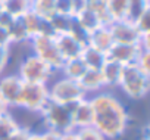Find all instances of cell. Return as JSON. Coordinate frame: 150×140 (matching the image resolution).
Returning a JSON list of instances; mask_svg holds the SVG:
<instances>
[{"instance_id":"cell-37","label":"cell","mask_w":150,"mask_h":140,"mask_svg":"<svg viewBox=\"0 0 150 140\" xmlns=\"http://www.w3.org/2000/svg\"><path fill=\"white\" fill-rule=\"evenodd\" d=\"M8 112H9V106L3 102V99H2V97H0V117L5 115V114H8Z\"/></svg>"},{"instance_id":"cell-11","label":"cell","mask_w":150,"mask_h":140,"mask_svg":"<svg viewBox=\"0 0 150 140\" xmlns=\"http://www.w3.org/2000/svg\"><path fill=\"white\" fill-rule=\"evenodd\" d=\"M72 124L74 128H86L93 125V106L90 99H83L72 108Z\"/></svg>"},{"instance_id":"cell-16","label":"cell","mask_w":150,"mask_h":140,"mask_svg":"<svg viewBox=\"0 0 150 140\" xmlns=\"http://www.w3.org/2000/svg\"><path fill=\"white\" fill-rule=\"evenodd\" d=\"M80 58H81L83 62L86 63L87 69H100V68L103 66V63L106 62V59H108L106 53H103V52L94 49V47L90 46V44H87V46L83 47Z\"/></svg>"},{"instance_id":"cell-18","label":"cell","mask_w":150,"mask_h":140,"mask_svg":"<svg viewBox=\"0 0 150 140\" xmlns=\"http://www.w3.org/2000/svg\"><path fill=\"white\" fill-rule=\"evenodd\" d=\"M106 11L112 22L128 19V0H106Z\"/></svg>"},{"instance_id":"cell-7","label":"cell","mask_w":150,"mask_h":140,"mask_svg":"<svg viewBox=\"0 0 150 140\" xmlns=\"http://www.w3.org/2000/svg\"><path fill=\"white\" fill-rule=\"evenodd\" d=\"M49 87L43 83H24L19 103L18 106H22L28 111L41 112L44 105L49 102Z\"/></svg>"},{"instance_id":"cell-9","label":"cell","mask_w":150,"mask_h":140,"mask_svg":"<svg viewBox=\"0 0 150 140\" xmlns=\"http://www.w3.org/2000/svg\"><path fill=\"white\" fill-rule=\"evenodd\" d=\"M141 46L140 44H122V43H113L109 52L106 53L108 59L121 63L122 66L132 65L137 62L138 55L141 53Z\"/></svg>"},{"instance_id":"cell-20","label":"cell","mask_w":150,"mask_h":140,"mask_svg":"<svg viewBox=\"0 0 150 140\" xmlns=\"http://www.w3.org/2000/svg\"><path fill=\"white\" fill-rule=\"evenodd\" d=\"M72 22H74L72 16H66V15H60V14H53L49 18V24H50V28H52L54 36L69 33Z\"/></svg>"},{"instance_id":"cell-2","label":"cell","mask_w":150,"mask_h":140,"mask_svg":"<svg viewBox=\"0 0 150 140\" xmlns=\"http://www.w3.org/2000/svg\"><path fill=\"white\" fill-rule=\"evenodd\" d=\"M75 103L62 105V103L49 100L41 109V115L47 124V130L56 131L59 134L74 131L75 128L72 124V108Z\"/></svg>"},{"instance_id":"cell-23","label":"cell","mask_w":150,"mask_h":140,"mask_svg":"<svg viewBox=\"0 0 150 140\" xmlns=\"http://www.w3.org/2000/svg\"><path fill=\"white\" fill-rule=\"evenodd\" d=\"M31 11L35 15L44 19H49L54 14V0H33Z\"/></svg>"},{"instance_id":"cell-19","label":"cell","mask_w":150,"mask_h":140,"mask_svg":"<svg viewBox=\"0 0 150 140\" xmlns=\"http://www.w3.org/2000/svg\"><path fill=\"white\" fill-rule=\"evenodd\" d=\"M75 21H77L87 33H91V31H94L96 28H99V27H102L103 25V22H102V19H100V16L97 15V14H94L93 11H90V9H84V11H81L77 16L74 18Z\"/></svg>"},{"instance_id":"cell-10","label":"cell","mask_w":150,"mask_h":140,"mask_svg":"<svg viewBox=\"0 0 150 140\" xmlns=\"http://www.w3.org/2000/svg\"><path fill=\"white\" fill-rule=\"evenodd\" d=\"M22 86L24 81L18 75H6L0 78V97L3 99V102L9 108L18 106Z\"/></svg>"},{"instance_id":"cell-6","label":"cell","mask_w":150,"mask_h":140,"mask_svg":"<svg viewBox=\"0 0 150 140\" xmlns=\"http://www.w3.org/2000/svg\"><path fill=\"white\" fill-rule=\"evenodd\" d=\"M49 99L56 103L68 105V103H75L86 99V93L80 87V84L69 78H60L54 81L49 87Z\"/></svg>"},{"instance_id":"cell-28","label":"cell","mask_w":150,"mask_h":140,"mask_svg":"<svg viewBox=\"0 0 150 140\" xmlns=\"http://www.w3.org/2000/svg\"><path fill=\"white\" fill-rule=\"evenodd\" d=\"M69 34H71L75 40H77V41H80L83 46H87V43H88V34H90V33H87L75 19H74V22H72V27H71Z\"/></svg>"},{"instance_id":"cell-26","label":"cell","mask_w":150,"mask_h":140,"mask_svg":"<svg viewBox=\"0 0 150 140\" xmlns=\"http://www.w3.org/2000/svg\"><path fill=\"white\" fill-rule=\"evenodd\" d=\"M134 25L135 28L138 30L140 36L144 37V36H150V8L146 9L138 18H135L134 21Z\"/></svg>"},{"instance_id":"cell-12","label":"cell","mask_w":150,"mask_h":140,"mask_svg":"<svg viewBox=\"0 0 150 140\" xmlns=\"http://www.w3.org/2000/svg\"><path fill=\"white\" fill-rule=\"evenodd\" d=\"M54 40H56L57 49H59V52H60V55H62V58L65 60L66 59H72V58H78L81 55L83 47H84L80 41L75 40L69 33L54 36Z\"/></svg>"},{"instance_id":"cell-22","label":"cell","mask_w":150,"mask_h":140,"mask_svg":"<svg viewBox=\"0 0 150 140\" xmlns=\"http://www.w3.org/2000/svg\"><path fill=\"white\" fill-rule=\"evenodd\" d=\"M9 38H11V44L12 43H24V41H30V34L25 28V24L22 21V18H15L13 24L9 27Z\"/></svg>"},{"instance_id":"cell-3","label":"cell","mask_w":150,"mask_h":140,"mask_svg":"<svg viewBox=\"0 0 150 140\" xmlns=\"http://www.w3.org/2000/svg\"><path fill=\"white\" fill-rule=\"evenodd\" d=\"M119 86L131 99H141L149 93L150 89V75L143 72L141 69L132 63L127 65L122 69V77Z\"/></svg>"},{"instance_id":"cell-24","label":"cell","mask_w":150,"mask_h":140,"mask_svg":"<svg viewBox=\"0 0 150 140\" xmlns=\"http://www.w3.org/2000/svg\"><path fill=\"white\" fill-rule=\"evenodd\" d=\"M19 128H21L19 124L13 119V117L9 112L0 117V140H5L6 137L12 136Z\"/></svg>"},{"instance_id":"cell-30","label":"cell","mask_w":150,"mask_h":140,"mask_svg":"<svg viewBox=\"0 0 150 140\" xmlns=\"http://www.w3.org/2000/svg\"><path fill=\"white\" fill-rule=\"evenodd\" d=\"M135 65L141 69L143 72H146V74L150 75V50L143 49L141 53L138 55V59H137Z\"/></svg>"},{"instance_id":"cell-34","label":"cell","mask_w":150,"mask_h":140,"mask_svg":"<svg viewBox=\"0 0 150 140\" xmlns=\"http://www.w3.org/2000/svg\"><path fill=\"white\" fill-rule=\"evenodd\" d=\"M11 38H9V31L3 27H0V47H9Z\"/></svg>"},{"instance_id":"cell-39","label":"cell","mask_w":150,"mask_h":140,"mask_svg":"<svg viewBox=\"0 0 150 140\" xmlns=\"http://www.w3.org/2000/svg\"><path fill=\"white\" fill-rule=\"evenodd\" d=\"M5 2H6V0H0V5H3Z\"/></svg>"},{"instance_id":"cell-17","label":"cell","mask_w":150,"mask_h":140,"mask_svg":"<svg viewBox=\"0 0 150 140\" xmlns=\"http://www.w3.org/2000/svg\"><path fill=\"white\" fill-rule=\"evenodd\" d=\"M60 71L63 74L65 78H69V80H74V81H78L84 72L87 71V66L86 63L83 62V59L78 56V58H72V59H66L60 68Z\"/></svg>"},{"instance_id":"cell-15","label":"cell","mask_w":150,"mask_h":140,"mask_svg":"<svg viewBox=\"0 0 150 140\" xmlns=\"http://www.w3.org/2000/svg\"><path fill=\"white\" fill-rule=\"evenodd\" d=\"M77 83L80 84V87L83 89V92L86 95L91 93V92H99L100 89L105 87L100 69H87V71L84 72V75Z\"/></svg>"},{"instance_id":"cell-14","label":"cell","mask_w":150,"mask_h":140,"mask_svg":"<svg viewBox=\"0 0 150 140\" xmlns=\"http://www.w3.org/2000/svg\"><path fill=\"white\" fill-rule=\"evenodd\" d=\"M122 69H124V66L121 63L113 62L110 59H106V62L100 68V72H102L105 86H109V87L119 86L121 77H122Z\"/></svg>"},{"instance_id":"cell-29","label":"cell","mask_w":150,"mask_h":140,"mask_svg":"<svg viewBox=\"0 0 150 140\" xmlns=\"http://www.w3.org/2000/svg\"><path fill=\"white\" fill-rule=\"evenodd\" d=\"M54 14L74 18V0H54Z\"/></svg>"},{"instance_id":"cell-5","label":"cell","mask_w":150,"mask_h":140,"mask_svg":"<svg viewBox=\"0 0 150 140\" xmlns=\"http://www.w3.org/2000/svg\"><path fill=\"white\" fill-rule=\"evenodd\" d=\"M53 72L54 71L46 62H43L35 55H30L21 62L19 69H18V77L24 83H43V84H47V81L50 80Z\"/></svg>"},{"instance_id":"cell-27","label":"cell","mask_w":150,"mask_h":140,"mask_svg":"<svg viewBox=\"0 0 150 140\" xmlns=\"http://www.w3.org/2000/svg\"><path fill=\"white\" fill-rule=\"evenodd\" d=\"M77 140H106L94 127H86V128H78L75 130Z\"/></svg>"},{"instance_id":"cell-1","label":"cell","mask_w":150,"mask_h":140,"mask_svg":"<svg viewBox=\"0 0 150 140\" xmlns=\"http://www.w3.org/2000/svg\"><path fill=\"white\" fill-rule=\"evenodd\" d=\"M93 106V125L105 139L121 136L128 124V115L121 102L108 93H100L90 99Z\"/></svg>"},{"instance_id":"cell-8","label":"cell","mask_w":150,"mask_h":140,"mask_svg":"<svg viewBox=\"0 0 150 140\" xmlns=\"http://www.w3.org/2000/svg\"><path fill=\"white\" fill-rule=\"evenodd\" d=\"M109 31L112 34L113 43H122V44H140L141 36L138 30L135 28L134 22L129 19L122 21H113L109 25Z\"/></svg>"},{"instance_id":"cell-36","label":"cell","mask_w":150,"mask_h":140,"mask_svg":"<svg viewBox=\"0 0 150 140\" xmlns=\"http://www.w3.org/2000/svg\"><path fill=\"white\" fill-rule=\"evenodd\" d=\"M60 140H77V134H75V130L60 134Z\"/></svg>"},{"instance_id":"cell-35","label":"cell","mask_w":150,"mask_h":140,"mask_svg":"<svg viewBox=\"0 0 150 140\" xmlns=\"http://www.w3.org/2000/svg\"><path fill=\"white\" fill-rule=\"evenodd\" d=\"M43 139L44 140H60V134L52 130H47L46 133H43Z\"/></svg>"},{"instance_id":"cell-32","label":"cell","mask_w":150,"mask_h":140,"mask_svg":"<svg viewBox=\"0 0 150 140\" xmlns=\"http://www.w3.org/2000/svg\"><path fill=\"white\" fill-rule=\"evenodd\" d=\"M9 62V47H0V75L8 66Z\"/></svg>"},{"instance_id":"cell-33","label":"cell","mask_w":150,"mask_h":140,"mask_svg":"<svg viewBox=\"0 0 150 140\" xmlns=\"http://www.w3.org/2000/svg\"><path fill=\"white\" fill-rule=\"evenodd\" d=\"M28 137H30V131L24 130V128H19L16 133H13L12 136L6 137L5 140H28Z\"/></svg>"},{"instance_id":"cell-31","label":"cell","mask_w":150,"mask_h":140,"mask_svg":"<svg viewBox=\"0 0 150 140\" xmlns=\"http://www.w3.org/2000/svg\"><path fill=\"white\" fill-rule=\"evenodd\" d=\"M13 21H15V18H13L11 14H8V12L2 8V11H0V27L9 30V27L13 24Z\"/></svg>"},{"instance_id":"cell-25","label":"cell","mask_w":150,"mask_h":140,"mask_svg":"<svg viewBox=\"0 0 150 140\" xmlns=\"http://www.w3.org/2000/svg\"><path fill=\"white\" fill-rule=\"evenodd\" d=\"M149 8L150 0H128V19L134 21Z\"/></svg>"},{"instance_id":"cell-21","label":"cell","mask_w":150,"mask_h":140,"mask_svg":"<svg viewBox=\"0 0 150 140\" xmlns=\"http://www.w3.org/2000/svg\"><path fill=\"white\" fill-rule=\"evenodd\" d=\"M31 2L33 0H6L2 8L13 18H21L31 11Z\"/></svg>"},{"instance_id":"cell-13","label":"cell","mask_w":150,"mask_h":140,"mask_svg":"<svg viewBox=\"0 0 150 140\" xmlns=\"http://www.w3.org/2000/svg\"><path fill=\"white\" fill-rule=\"evenodd\" d=\"M87 44L93 46L94 49H97L103 53H108L109 49L113 44V38H112V34L109 31V27L102 25V27L96 28L94 31H91L88 34V43Z\"/></svg>"},{"instance_id":"cell-40","label":"cell","mask_w":150,"mask_h":140,"mask_svg":"<svg viewBox=\"0 0 150 140\" xmlns=\"http://www.w3.org/2000/svg\"><path fill=\"white\" fill-rule=\"evenodd\" d=\"M0 11H2V5H0Z\"/></svg>"},{"instance_id":"cell-38","label":"cell","mask_w":150,"mask_h":140,"mask_svg":"<svg viewBox=\"0 0 150 140\" xmlns=\"http://www.w3.org/2000/svg\"><path fill=\"white\" fill-rule=\"evenodd\" d=\"M28 140H44V139H43V134H31L30 133Z\"/></svg>"},{"instance_id":"cell-4","label":"cell","mask_w":150,"mask_h":140,"mask_svg":"<svg viewBox=\"0 0 150 140\" xmlns=\"http://www.w3.org/2000/svg\"><path fill=\"white\" fill-rule=\"evenodd\" d=\"M30 43L33 46L34 55L40 58L43 62H46L53 71L62 68L65 59L62 58L57 49L54 36H35L30 40Z\"/></svg>"}]
</instances>
